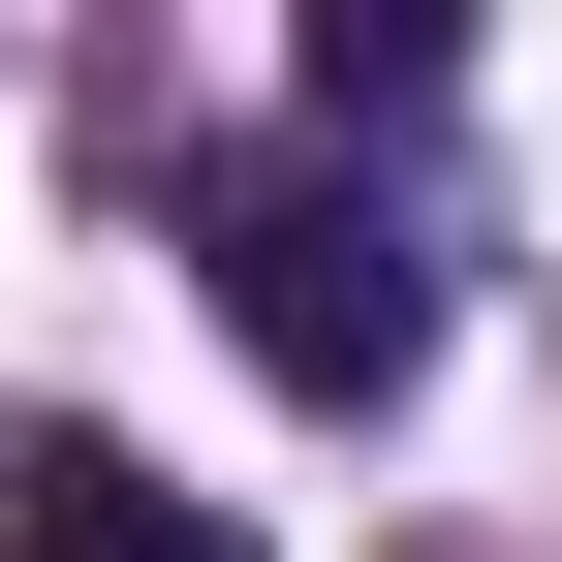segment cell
Returning <instances> with one entry per match:
<instances>
[{
	"mask_svg": "<svg viewBox=\"0 0 562 562\" xmlns=\"http://www.w3.org/2000/svg\"><path fill=\"white\" fill-rule=\"evenodd\" d=\"M188 281H220V344L281 406H406L438 375V250H406V188H344V157H188Z\"/></svg>",
	"mask_w": 562,
	"mask_h": 562,
	"instance_id": "6da1fadb",
	"label": "cell"
},
{
	"mask_svg": "<svg viewBox=\"0 0 562 562\" xmlns=\"http://www.w3.org/2000/svg\"><path fill=\"white\" fill-rule=\"evenodd\" d=\"M0 562H250V531L188 501V469H125V438H32L0 469Z\"/></svg>",
	"mask_w": 562,
	"mask_h": 562,
	"instance_id": "7a4b0ae2",
	"label": "cell"
}]
</instances>
